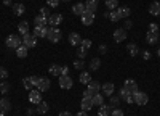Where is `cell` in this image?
I'll return each instance as SVG.
<instances>
[{"label": "cell", "mask_w": 160, "mask_h": 116, "mask_svg": "<svg viewBox=\"0 0 160 116\" xmlns=\"http://www.w3.org/2000/svg\"><path fill=\"white\" fill-rule=\"evenodd\" d=\"M125 102H127V103H130V105H131V103H133V94H131L130 97H127V98H125Z\"/></svg>", "instance_id": "obj_57"}, {"label": "cell", "mask_w": 160, "mask_h": 116, "mask_svg": "<svg viewBox=\"0 0 160 116\" xmlns=\"http://www.w3.org/2000/svg\"><path fill=\"white\" fill-rule=\"evenodd\" d=\"M127 39V29L125 28H118L114 31V41L115 42H123Z\"/></svg>", "instance_id": "obj_9"}, {"label": "cell", "mask_w": 160, "mask_h": 116, "mask_svg": "<svg viewBox=\"0 0 160 116\" xmlns=\"http://www.w3.org/2000/svg\"><path fill=\"white\" fill-rule=\"evenodd\" d=\"M149 102V97H148V94H144V92H135L133 94V103H136V105H139V107H144L146 103Z\"/></svg>", "instance_id": "obj_3"}, {"label": "cell", "mask_w": 160, "mask_h": 116, "mask_svg": "<svg viewBox=\"0 0 160 116\" xmlns=\"http://www.w3.org/2000/svg\"><path fill=\"white\" fill-rule=\"evenodd\" d=\"M61 23H62V15H61V13H53V15L48 16L50 28H56V26H59Z\"/></svg>", "instance_id": "obj_5"}, {"label": "cell", "mask_w": 160, "mask_h": 116, "mask_svg": "<svg viewBox=\"0 0 160 116\" xmlns=\"http://www.w3.org/2000/svg\"><path fill=\"white\" fill-rule=\"evenodd\" d=\"M106 7H108L109 11L117 10V7H118V0H106Z\"/></svg>", "instance_id": "obj_34"}, {"label": "cell", "mask_w": 160, "mask_h": 116, "mask_svg": "<svg viewBox=\"0 0 160 116\" xmlns=\"http://www.w3.org/2000/svg\"><path fill=\"white\" fill-rule=\"evenodd\" d=\"M18 31L21 32V36L28 34V32H29V23H28V21H21V23L18 24Z\"/></svg>", "instance_id": "obj_28"}, {"label": "cell", "mask_w": 160, "mask_h": 116, "mask_svg": "<svg viewBox=\"0 0 160 116\" xmlns=\"http://www.w3.org/2000/svg\"><path fill=\"white\" fill-rule=\"evenodd\" d=\"M85 3H82V2H78V3H75V5H72V13L74 15H77V16H82L83 13H85Z\"/></svg>", "instance_id": "obj_13"}, {"label": "cell", "mask_w": 160, "mask_h": 116, "mask_svg": "<svg viewBox=\"0 0 160 116\" xmlns=\"http://www.w3.org/2000/svg\"><path fill=\"white\" fill-rule=\"evenodd\" d=\"M93 95H95V92L90 90V89H87L85 92H83V97H87V98H93Z\"/></svg>", "instance_id": "obj_48"}, {"label": "cell", "mask_w": 160, "mask_h": 116, "mask_svg": "<svg viewBox=\"0 0 160 116\" xmlns=\"http://www.w3.org/2000/svg\"><path fill=\"white\" fill-rule=\"evenodd\" d=\"M141 57L144 58V61H148V60H151V52H149V50H144L142 53H141Z\"/></svg>", "instance_id": "obj_47"}, {"label": "cell", "mask_w": 160, "mask_h": 116, "mask_svg": "<svg viewBox=\"0 0 160 116\" xmlns=\"http://www.w3.org/2000/svg\"><path fill=\"white\" fill-rule=\"evenodd\" d=\"M111 114H112V116H123V110L120 108V107H117V108H112Z\"/></svg>", "instance_id": "obj_42"}, {"label": "cell", "mask_w": 160, "mask_h": 116, "mask_svg": "<svg viewBox=\"0 0 160 116\" xmlns=\"http://www.w3.org/2000/svg\"><path fill=\"white\" fill-rule=\"evenodd\" d=\"M11 10H13V13H15L16 16H22L24 11H26V7H24L22 3H13Z\"/></svg>", "instance_id": "obj_19"}, {"label": "cell", "mask_w": 160, "mask_h": 116, "mask_svg": "<svg viewBox=\"0 0 160 116\" xmlns=\"http://www.w3.org/2000/svg\"><path fill=\"white\" fill-rule=\"evenodd\" d=\"M111 111H112V107L111 105H104V103H102V105L99 107V110H98V114L99 116H109Z\"/></svg>", "instance_id": "obj_23"}, {"label": "cell", "mask_w": 160, "mask_h": 116, "mask_svg": "<svg viewBox=\"0 0 160 116\" xmlns=\"http://www.w3.org/2000/svg\"><path fill=\"white\" fill-rule=\"evenodd\" d=\"M109 19H111L112 23H117V21L120 19V18H118V13H117L115 10H112V11H111V15H109Z\"/></svg>", "instance_id": "obj_41"}, {"label": "cell", "mask_w": 160, "mask_h": 116, "mask_svg": "<svg viewBox=\"0 0 160 116\" xmlns=\"http://www.w3.org/2000/svg\"><path fill=\"white\" fill-rule=\"evenodd\" d=\"M114 90H115V87H114L112 82H106V84L101 86V92H102V95H106V97H111V95L114 94Z\"/></svg>", "instance_id": "obj_11"}, {"label": "cell", "mask_w": 160, "mask_h": 116, "mask_svg": "<svg viewBox=\"0 0 160 116\" xmlns=\"http://www.w3.org/2000/svg\"><path fill=\"white\" fill-rule=\"evenodd\" d=\"M28 47L26 45H19L18 48H16V55H18V58H26L28 57Z\"/></svg>", "instance_id": "obj_30"}, {"label": "cell", "mask_w": 160, "mask_h": 116, "mask_svg": "<svg viewBox=\"0 0 160 116\" xmlns=\"http://www.w3.org/2000/svg\"><path fill=\"white\" fill-rule=\"evenodd\" d=\"M75 116H88V113H87L85 110H80V111H78V113H77Z\"/></svg>", "instance_id": "obj_55"}, {"label": "cell", "mask_w": 160, "mask_h": 116, "mask_svg": "<svg viewBox=\"0 0 160 116\" xmlns=\"http://www.w3.org/2000/svg\"><path fill=\"white\" fill-rule=\"evenodd\" d=\"M93 105H96V107H101L102 103H104V95L102 94H99V92H96L95 95H93Z\"/></svg>", "instance_id": "obj_26"}, {"label": "cell", "mask_w": 160, "mask_h": 116, "mask_svg": "<svg viewBox=\"0 0 160 116\" xmlns=\"http://www.w3.org/2000/svg\"><path fill=\"white\" fill-rule=\"evenodd\" d=\"M158 41H160V39H158Z\"/></svg>", "instance_id": "obj_63"}, {"label": "cell", "mask_w": 160, "mask_h": 116, "mask_svg": "<svg viewBox=\"0 0 160 116\" xmlns=\"http://www.w3.org/2000/svg\"><path fill=\"white\" fill-rule=\"evenodd\" d=\"M61 76H69V68L68 66H61Z\"/></svg>", "instance_id": "obj_52"}, {"label": "cell", "mask_w": 160, "mask_h": 116, "mask_svg": "<svg viewBox=\"0 0 160 116\" xmlns=\"http://www.w3.org/2000/svg\"><path fill=\"white\" fill-rule=\"evenodd\" d=\"M130 95H131V92H130V90H128L127 87H122V89L118 90V97L122 98V100H125V98H127V97H130Z\"/></svg>", "instance_id": "obj_36"}, {"label": "cell", "mask_w": 160, "mask_h": 116, "mask_svg": "<svg viewBox=\"0 0 160 116\" xmlns=\"http://www.w3.org/2000/svg\"><path fill=\"white\" fill-rule=\"evenodd\" d=\"M31 81H32V86L37 87V84H38V81H40V77H38V76H31Z\"/></svg>", "instance_id": "obj_50"}, {"label": "cell", "mask_w": 160, "mask_h": 116, "mask_svg": "<svg viewBox=\"0 0 160 116\" xmlns=\"http://www.w3.org/2000/svg\"><path fill=\"white\" fill-rule=\"evenodd\" d=\"M123 87H127L131 94L138 92V84H136V81H135V79H127V81H125V84H123Z\"/></svg>", "instance_id": "obj_17"}, {"label": "cell", "mask_w": 160, "mask_h": 116, "mask_svg": "<svg viewBox=\"0 0 160 116\" xmlns=\"http://www.w3.org/2000/svg\"><path fill=\"white\" fill-rule=\"evenodd\" d=\"M0 116H5V113H2V111H0Z\"/></svg>", "instance_id": "obj_62"}, {"label": "cell", "mask_w": 160, "mask_h": 116, "mask_svg": "<svg viewBox=\"0 0 160 116\" xmlns=\"http://www.w3.org/2000/svg\"><path fill=\"white\" fill-rule=\"evenodd\" d=\"M149 31H151V32H158V24L152 23V24L149 26Z\"/></svg>", "instance_id": "obj_49"}, {"label": "cell", "mask_w": 160, "mask_h": 116, "mask_svg": "<svg viewBox=\"0 0 160 116\" xmlns=\"http://www.w3.org/2000/svg\"><path fill=\"white\" fill-rule=\"evenodd\" d=\"M88 89L90 90H93V92H99V90H101V84L98 82V81H90V84H88Z\"/></svg>", "instance_id": "obj_33"}, {"label": "cell", "mask_w": 160, "mask_h": 116, "mask_svg": "<svg viewBox=\"0 0 160 116\" xmlns=\"http://www.w3.org/2000/svg\"><path fill=\"white\" fill-rule=\"evenodd\" d=\"M157 55H158V57H160V48H158V50H157Z\"/></svg>", "instance_id": "obj_61"}, {"label": "cell", "mask_w": 160, "mask_h": 116, "mask_svg": "<svg viewBox=\"0 0 160 116\" xmlns=\"http://www.w3.org/2000/svg\"><path fill=\"white\" fill-rule=\"evenodd\" d=\"M47 23H48V18H47V16L37 15V16L34 18V24H35V26H45Z\"/></svg>", "instance_id": "obj_31"}, {"label": "cell", "mask_w": 160, "mask_h": 116, "mask_svg": "<svg viewBox=\"0 0 160 116\" xmlns=\"http://www.w3.org/2000/svg\"><path fill=\"white\" fill-rule=\"evenodd\" d=\"M115 11L118 13V18H120V19H127V18L131 15V11H130L128 7H117Z\"/></svg>", "instance_id": "obj_12"}, {"label": "cell", "mask_w": 160, "mask_h": 116, "mask_svg": "<svg viewBox=\"0 0 160 116\" xmlns=\"http://www.w3.org/2000/svg\"><path fill=\"white\" fill-rule=\"evenodd\" d=\"M87 55H88V50H87V48H83V47H80V45H78V47H77V57H78L80 60H82V58H85Z\"/></svg>", "instance_id": "obj_38"}, {"label": "cell", "mask_w": 160, "mask_h": 116, "mask_svg": "<svg viewBox=\"0 0 160 116\" xmlns=\"http://www.w3.org/2000/svg\"><path fill=\"white\" fill-rule=\"evenodd\" d=\"M40 15L42 16H50V7H43V8H40Z\"/></svg>", "instance_id": "obj_46"}, {"label": "cell", "mask_w": 160, "mask_h": 116, "mask_svg": "<svg viewBox=\"0 0 160 116\" xmlns=\"http://www.w3.org/2000/svg\"><path fill=\"white\" fill-rule=\"evenodd\" d=\"M127 52H128L131 57H136V55L139 53V48H138L136 44H128V45H127Z\"/></svg>", "instance_id": "obj_29"}, {"label": "cell", "mask_w": 160, "mask_h": 116, "mask_svg": "<svg viewBox=\"0 0 160 116\" xmlns=\"http://www.w3.org/2000/svg\"><path fill=\"white\" fill-rule=\"evenodd\" d=\"M109 15H111V11L108 10V11H104V18H109Z\"/></svg>", "instance_id": "obj_59"}, {"label": "cell", "mask_w": 160, "mask_h": 116, "mask_svg": "<svg viewBox=\"0 0 160 116\" xmlns=\"http://www.w3.org/2000/svg\"><path fill=\"white\" fill-rule=\"evenodd\" d=\"M61 2H66V3H68V2H71V0H61Z\"/></svg>", "instance_id": "obj_60"}, {"label": "cell", "mask_w": 160, "mask_h": 116, "mask_svg": "<svg viewBox=\"0 0 160 116\" xmlns=\"http://www.w3.org/2000/svg\"><path fill=\"white\" fill-rule=\"evenodd\" d=\"M22 86H24V89L26 90H32V81H31V77H24L22 79Z\"/></svg>", "instance_id": "obj_39"}, {"label": "cell", "mask_w": 160, "mask_h": 116, "mask_svg": "<svg viewBox=\"0 0 160 116\" xmlns=\"http://www.w3.org/2000/svg\"><path fill=\"white\" fill-rule=\"evenodd\" d=\"M29 102L34 103V105H38L42 102V92L37 89V90H29Z\"/></svg>", "instance_id": "obj_8"}, {"label": "cell", "mask_w": 160, "mask_h": 116, "mask_svg": "<svg viewBox=\"0 0 160 116\" xmlns=\"http://www.w3.org/2000/svg\"><path fill=\"white\" fill-rule=\"evenodd\" d=\"M106 52H108V45H106V44H101V45H99V53L104 55Z\"/></svg>", "instance_id": "obj_51"}, {"label": "cell", "mask_w": 160, "mask_h": 116, "mask_svg": "<svg viewBox=\"0 0 160 116\" xmlns=\"http://www.w3.org/2000/svg\"><path fill=\"white\" fill-rule=\"evenodd\" d=\"M131 26H133V21H131V19H127V21H125V26H123V28H125V29H130Z\"/></svg>", "instance_id": "obj_53"}, {"label": "cell", "mask_w": 160, "mask_h": 116, "mask_svg": "<svg viewBox=\"0 0 160 116\" xmlns=\"http://www.w3.org/2000/svg\"><path fill=\"white\" fill-rule=\"evenodd\" d=\"M80 108H82V110H85V111L91 110V108H93V100H91V98H87V97H83V98H82V102H80Z\"/></svg>", "instance_id": "obj_21"}, {"label": "cell", "mask_w": 160, "mask_h": 116, "mask_svg": "<svg viewBox=\"0 0 160 116\" xmlns=\"http://www.w3.org/2000/svg\"><path fill=\"white\" fill-rule=\"evenodd\" d=\"M78 81H80V84H90V81H91L90 73H88V71L80 73V74H78Z\"/></svg>", "instance_id": "obj_24"}, {"label": "cell", "mask_w": 160, "mask_h": 116, "mask_svg": "<svg viewBox=\"0 0 160 116\" xmlns=\"http://www.w3.org/2000/svg\"><path fill=\"white\" fill-rule=\"evenodd\" d=\"M59 2H61V0H47V3H48L50 8H56L59 5Z\"/></svg>", "instance_id": "obj_45"}, {"label": "cell", "mask_w": 160, "mask_h": 116, "mask_svg": "<svg viewBox=\"0 0 160 116\" xmlns=\"http://www.w3.org/2000/svg\"><path fill=\"white\" fill-rule=\"evenodd\" d=\"M47 34H48V29L45 28V26H35V29H34V37H47Z\"/></svg>", "instance_id": "obj_14"}, {"label": "cell", "mask_w": 160, "mask_h": 116, "mask_svg": "<svg viewBox=\"0 0 160 116\" xmlns=\"http://www.w3.org/2000/svg\"><path fill=\"white\" fill-rule=\"evenodd\" d=\"M120 100H122V98H120L118 95H114V94H112V95H111V103H109V105H111L112 108H117V107L120 105Z\"/></svg>", "instance_id": "obj_35"}, {"label": "cell", "mask_w": 160, "mask_h": 116, "mask_svg": "<svg viewBox=\"0 0 160 116\" xmlns=\"http://www.w3.org/2000/svg\"><path fill=\"white\" fill-rule=\"evenodd\" d=\"M59 87L61 89H72L74 87V81L71 76H59Z\"/></svg>", "instance_id": "obj_6"}, {"label": "cell", "mask_w": 160, "mask_h": 116, "mask_svg": "<svg viewBox=\"0 0 160 116\" xmlns=\"http://www.w3.org/2000/svg\"><path fill=\"white\" fill-rule=\"evenodd\" d=\"M80 47H83V48H90L91 47V41H90V39H82V42H80Z\"/></svg>", "instance_id": "obj_43"}, {"label": "cell", "mask_w": 160, "mask_h": 116, "mask_svg": "<svg viewBox=\"0 0 160 116\" xmlns=\"http://www.w3.org/2000/svg\"><path fill=\"white\" fill-rule=\"evenodd\" d=\"M59 116H74L72 113H69V111H61L59 113Z\"/></svg>", "instance_id": "obj_56"}, {"label": "cell", "mask_w": 160, "mask_h": 116, "mask_svg": "<svg viewBox=\"0 0 160 116\" xmlns=\"http://www.w3.org/2000/svg\"><path fill=\"white\" fill-rule=\"evenodd\" d=\"M48 73L51 76H61V66L59 64H51V66L48 68Z\"/></svg>", "instance_id": "obj_32"}, {"label": "cell", "mask_w": 160, "mask_h": 116, "mask_svg": "<svg viewBox=\"0 0 160 116\" xmlns=\"http://www.w3.org/2000/svg\"><path fill=\"white\" fill-rule=\"evenodd\" d=\"M80 19H82V24H83V26H91L93 23H95V13L85 10V13L80 16Z\"/></svg>", "instance_id": "obj_7"}, {"label": "cell", "mask_w": 160, "mask_h": 116, "mask_svg": "<svg viewBox=\"0 0 160 116\" xmlns=\"http://www.w3.org/2000/svg\"><path fill=\"white\" fill-rule=\"evenodd\" d=\"M88 66H90V69H91V71H98V69H99V66H101V60H99V58H91Z\"/></svg>", "instance_id": "obj_27"}, {"label": "cell", "mask_w": 160, "mask_h": 116, "mask_svg": "<svg viewBox=\"0 0 160 116\" xmlns=\"http://www.w3.org/2000/svg\"><path fill=\"white\" fill-rule=\"evenodd\" d=\"M7 77H8V71H7L3 66H0V79H2V81H5Z\"/></svg>", "instance_id": "obj_44"}, {"label": "cell", "mask_w": 160, "mask_h": 116, "mask_svg": "<svg viewBox=\"0 0 160 116\" xmlns=\"http://www.w3.org/2000/svg\"><path fill=\"white\" fill-rule=\"evenodd\" d=\"M22 45H26L28 48H34L37 45V37H34L32 34H24L22 36Z\"/></svg>", "instance_id": "obj_4"}, {"label": "cell", "mask_w": 160, "mask_h": 116, "mask_svg": "<svg viewBox=\"0 0 160 116\" xmlns=\"http://www.w3.org/2000/svg\"><path fill=\"white\" fill-rule=\"evenodd\" d=\"M11 110V103L8 98H0V111L2 113H8Z\"/></svg>", "instance_id": "obj_20"}, {"label": "cell", "mask_w": 160, "mask_h": 116, "mask_svg": "<svg viewBox=\"0 0 160 116\" xmlns=\"http://www.w3.org/2000/svg\"><path fill=\"white\" fill-rule=\"evenodd\" d=\"M98 5H99V0H87L85 2L87 11H91V13H95L98 10Z\"/></svg>", "instance_id": "obj_16"}, {"label": "cell", "mask_w": 160, "mask_h": 116, "mask_svg": "<svg viewBox=\"0 0 160 116\" xmlns=\"http://www.w3.org/2000/svg\"><path fill=\"white\" fill-rule=\"evenodd\" d=\"M80 42H82V37H80L78 32H71V34H69V44H71V45L78 47Z\"/></svg>", "instance_id": "obj_15"}, {"label": "cell", "mask_w": 160, "mask_h": 116, "mask_svg": "<svg viewBox=\"0 0 160 116\" xmlns=\"http://www.w3.org/2000/svg\"><path fill=\"white\" fill-rule=\"evenodd\" d=\"M61 37H62V32H61L58 28H50V29H48L47 39H48L50 42L56 44V42H59V41H61Z\"/></svg>", "instance_id": "obj_2"}, {"label": "cell", "mask_w": 160, "mask_h": 116, "mask_svg": "<svg viewBox=\"0 0 160 116\" xmlns=\"http://www.w3.org/2000/svg\"><path fill=\"white\" fill-rule=\"evenodd\" d=\"M5 44H7V47H10V48H15V50H16L19 45H22V39H21L18 34H10V36L7 37Z\"/></svg>", "instance_id": "obj_1"}, {"label": "cell", "mask_w": 160, "mask_h": 116, "mask_svg": "<svg viewBox=\"0 0 160 116\" xmlns=\"http://www.w3.org/2000/svg\"><path fill=\"white\" fill-rule=\"evenodd\" d=\"M50 86H51V82H50L48 77H40V81L37 84V89L40 90V92H47V90L50 89Z\"/></svg>", "instance_id": "obj_10"}, {"label": "cell", "mask_w": 160, "mask_h": 116, "mask_svg": "<svg viewBox=\"0 0 160 116\" xmlns=\"http://www.w3.org/2000/svg\"><path fill=\"white\" fill-rule=\"evenodd\" d=\"M158 39H160V36H158V32H148L146 34V41H148V44H151V45H154V44H157L158 42Z\"/></svg>", "instance_id": "obj_18"}, {"label": "cell", "mask_w": 160, "mask_h": 116, "mask_svg": "<svg viewBox=\"0 0 160 116\" xmlns=\"http://www.w3.org/2000/svg\"><path fill=\"white\" fill-rule=\"evenodd\" d=\"M35 111L38 113V114H45V113H48V103L47 102H40L38 105H37V108H35Z\"/></svg>", "instance_id": "obj_25"}, {"label": "cell", "mask_w": 160, "mask_h": 116, "mask_svg": "<svg viewBox=\"0 0 160 116\" xmlns=\"http://www.w3.org/2000/svg\"><path fill=\"white\" fill-rule=\"evenodd\" d=\"M74 66H75V69H83L85 68V61L83 60H75V63H74Z\"/></svg>", "instance_id": "obj_40"}, {"label": "cell", "mask_w": 160, "mask_h": 116, "mask_svg": "<svg viewBox=\"0 0 160 116\" xmlns=\"http://www.w3.org/2000/svg\"><path fill=\"white\" fill-rule=\"evenodd\" d=\"M158 2H160V0H158Z\"/></svg>", "instance_id": "obj_64"}, {"label": "cell", "mask_w": 160, "mask_h": 116, "mask_svg": "<svg viewBox=\"0 0 160 116\" xmlns=\"http://www.w3.org/2000/svg\"><path fill=\"white\" fill-rule=\"evenodd\" d=\"M3 5H7V7H13V2H11V0H3Z\"/></svg>", "instance_id": "obj_58"}, {"label": "cell", "mask_w": 160, "mask_h": 116, "mask_svg": "<svg viewBox=\"0 0 160 116\" xmlns=\"http://www.w3.org/2000/svg\"><path fill=\"white\" fill-rule=\"evenodd\" d=\"M26 113H28V116H32V114H35L37 111H35V108H29V110L26 111Z\"/></svg>", "instance_id": "obj_54"}, {"label": "cell", "mask_w": 160, "mask_h": 116, "mask_svg": "<svg viewBox=\"0 0 160 116\" xmlns=\"http://www.w3.org/2000/svg\"><path fill=\"white\" fill-rule=\"evenodd\" d=\"M10 89H11V87H10V82L2 81V84H0V92H2V94L5 95V94H8V92H10Z\"/></svg>", "instance_id": "obj_37"}, {"label": "cell", "mask_w": 160, "mask_h": 116, "mask_svg": "<svg viewBox=\"0 0 160 116\" xmlns=\"http://www.w3.org/2000/svg\"><path fill=\"white\" fill-rule=\"evenodd\" d=\"M149 13L152 16H158L160 15V2H152L149 7Z\"/></svg>", "instance_id": "obj_22"}]
</instances>
